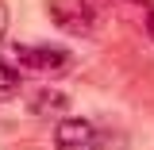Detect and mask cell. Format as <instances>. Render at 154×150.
<instances>
[{"instance_id": "obj_1", "label": "cell", "mask_w": 154, "mask_h": 150, "mask_svg": "<svg viewBox=\"0 0 154 150\" xmlns=\"http://www.w3.org/2000/svg\"><path fill=\"white\" fill-rule=\"evenodd\" d=\"M0 54L8 58L23 77H66L73 69V54L62 46H16V42H0Z\"/></svg>"}, {"instance_id": "obj_2", "label": "cell", "mask_w": 154, "mask_h": 150, "mask_svg": "<svg viewBox=\"0 0 154 150\" xmlns=\"http://www.w3.org/2000/svg\"><path fill=\"white\" fill-rule=\"evenodd\" d=\"M46 16H50V23L58 31L77 35V38L93 35L104 23V12H100L96 0H46Z\"/></svg>"}, {"instance_id": "obj_3", "label": "cell", "mask_w": 154, "mask_h": 150, "mask_svg": "<svg viewBox=\"0 0 154 150\" xmlns=\"http://www.w3.org/2000/svg\"><path fill=\"white\" fill-rule=\"evenodd\" d=\"M50 142H54V150H100V131L89 119L62 115L50 131Z\"/></svg>"}, {"instance_id": "obj_7", "label": "cell", "mask_w": 154, "mask_h": 150, "mask_svg": "<svg viewBox=\"0 0 154 150\" xmlns=\"http://www.w3.org/2000/svg\"><path fill=\"white\" fill-rule=\"evenodd\" d=\"M146 35L154 38V8H150V12H146Z\"/></svg>"}, {"instance_id": "obj_4", "label": "cell", "mask_w": 154, "mask_h": 150, "mask_svg": "<svg viewBox=\"0 0 154 150\" xmlns=\"http://www.w3.org/2000/svg\"><path fill=\"white\" fill-rule=\"evenodd\" d=\"M27 112L31 115H62L69 112V93H62V89H50V85H38L27 93Z\"/></svg>"}, {"instance_id": "obj_5", "label": "cell", "mask_w": 154, "mask_h": 150, "mask_svg": "<svg viewBox=\"0 0 154 150\" xmlns=\"http://www.w3.org/2000/svg\"><path fill=\"white\" fill-rule=\"evenodd\" d=\"M19 89H23V73H19L16 66L0 54V100H12V96H19Z\"/></svg>"}, {"instance_id": "obj_6", "label": "cell", "mask_w": 154, "mask_h": 150, "mask_svg": "<svg viewBox=\"0 0 154 150\" xmlns=\"http://www.w3.org/2000/svg\"><path fill=\"white\" fill-rule=\"evenodd\" d=\"M4 35H8V4L0 0V42H4Z\"/></svg>"}]
</instances>
